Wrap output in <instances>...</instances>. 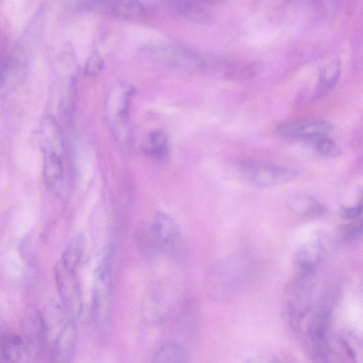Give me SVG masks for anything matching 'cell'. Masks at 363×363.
I'll return each instance as SVG.
<instances>
[{"label":"cell","instance_id":"484cf974","mask_svg":"<svg viewBox=\"0 0 363 363\" xmlns=\"http://www.w3.org/2000/svg\"><path fill=\"white\" fill-rule=\"evenodd\" d=\"M104 60L98 52L92 53L88 58L85 66V74L89 77H96L102 70Z\"/></svg>","mask_w":363,"mask_h":363},{"label":"cell","instance_id":"3957f363","mask_svg":"<svg viewBox=\"0 0 363 363\" xmlns=\"http://www.w3.org/2000/svg\"><path fill=\"white\" fill-rule=\"evenodd\" d=\"M316 285L313 269L301 272L289 284L286 301L287 313L291 324L298 328L310 311Z\"/></svg>","mask_w":363,"mask_h":363},{"label":"cell","instance_id":"603a6c76","mask_svg":"<svg viewBox=\"0 0 363 363\" xmlns=\"http://www.w3.org/2000/svg\"><path fill=\"white\" fill-rule=\"evenodd\" d=\"M199 308L196 303L191 302L184 308L178 320L179 331L191 333L199 321Z\"/></svg>","mask_w":363,"mask_h":363},{"label":"cell","instance_id":"2e32d148","mask_svg":"<svg viewBox=\"0 0 363 363\" xmlns=\"http://www.w3.org/2000/svg\"><path fill=\"white\" fill-rule=\"evenodd\" d=\"M86 247V238L83 233H77L65 249L60 262L67 269L77 272Z\"/></svg>","mask_w":363,"mask_h":363},{"label":"cell","instance_id":"30bf717a","mask_svg":"<svg viewBox=\"0 0 363 363\" xmlns=\"http://www.w3.org/2000/svg\"><path fill=\"white\" fill-rule=\"evenodd\" d=\"M332 130L333 125L328 121L303 119L282 123L277 128V133L283 138L315 139L326 135Z\"/></svg>","mask_w":363,"mask_h":363},{"label":"cell","instance_id":"9a60e30c","mask_svg":"<svg viewBox=\"0 0 363 363\" xmlns=\"http://www.w3.org/2000/svg\"><path fill=\"white\" fill-rule=\"evenodd\" d=\"M290 210L295 214L301 217H317L324 215L326 207L309 196H294L287 201Z\"/></svg>","mask_w":363,"mask_h":363},{"label":"cell","instance_id":"d6986e66","mask_svg":"<svg viewBox=\"0 0 363 363\" xmlns=\"http://www.w3.org/2000/svg\"><path fill=\"white\" fill-rule=\"evenodd\" d=\"M187 354L184 347L174 341L162 344L154 356V362L160 363H177L186 361Z\"/></svg>","mask_w":363,"mask_h":363},{"label":"cell","instance_id":"f1b7e54d","mask_svg":"<svg viewBox=\"0 0 363 363\" xmlns=\"http://www.w3.org/2000/svg\"><path fill=\"white\" fill-rule=\"evenodd\" d=\"M341 344L345 350V351L347 352V355L352 359L355 358V352L352 350V347L350 345V344L345 340H341Z\"/></svg>","mask_w":363,"mask_h":363},{"label":"cell","instance_id":"ba28073f","mask_svg":"<svg viewBox=\"0 0 363 363\" xmlns=\"http://www.w3.org/2000/svg\"><path fill=\"white\" fill-rule=\"evenodd\" d=\"M21 325L28 355H40L47 339L46 324L43 315L35 307H28L23 315Z\"/></svg>","mask_w":363,"mask_h":363},{"label":"cell","instance_id":"5bb4252c","mask_svg":"<svg viewBox=\"0 0 363 363\" xmlns=\"http://www.w3.org/2000/svg\"><path fill=\"white\" fill-rule=\"evenodd\" d=\"M27 354L22 337L12 333L0 334V362H16Z\"/></svg>","mask_w":363,"mask_h":363},{"label":"cell","instance_id":"7a4b0ae2","mask_svg":"<svg viewBox=\"0 0 363 363\" xmlns=\"http://www.w3.org/2000/svg\"><path fill=\"white\" fill-rule=\"evenodd\" d=\"M113 261V247L107 245L101 252L94 273L91 314L98 326L104 325L109 315Z\"/></svg>","mask_w":363,"mask_h":363},{"label":"cell","instance_id":"d4e9b609","mask_svg":"<svg viewBox=\"0 0 363 363\" xmlns=\"http://www.w3.org/2000/svg\"><path fill=\"white\" fill-rule=\"evenodd\" d=\"M315 149L321 155L336 157L341 154V150L336 143L326 135L315 138Z\"/></svg>","mask_w":363,"mask_h":363},{"label":"cell","instance_id":"44dd1931","mask_svg":"<svg viewBox=\"0 0 363 363\" xmlns=\"http://www.w3.org/2000/svg\"><path fill=\"white\" fill-rule=\"evenodd\" d=\"M135 238L138 250L145 257H150L160 250L151 225H140Z\"/></svg>","mask_w":363,"mask_h":363},{"label":"cell","instance_id":"5b68a950","mask_svg":"<svg viewBox=\"0 0 363 363\" xmlns=\"http://www.w3.org/2000/svg\"><path fill=\"white\" fill-rule=\"evenodd\" d=\"M239 168L251 183L260 187L281 184L296 177V172L291 169L255 161L240 162Z\"/></svg>","mask_w":363,"mask_h":363},{"label":"cell","instance_id":"4fadbf2b","mask_svg":"<svg viewBox=\"0 0 363 363\" xmlns=\"http://www.w3.org/2000/svg\"><path fill=\"white\" fill-rule=\"evenodd\" d=\"M167 2L176 13L193 22L202 24L211 22L203 4L198 0H167Z\"/></svg>","mask_w":363,"mask_h":363},{"label":"cell","instance_id":"4316f807","mask_svg":"<svg viewBox=\"0 0 363 363\" xmlns=\"http://www.w3.org/2000/svg\"><path fill=\"white\" fill-rule=\"evenodd\" d=\"M362 211L361 203L354 206H341L338 211V215L344 219H354L360 216Z\"/></svg>","mask_w":363,"mask_h":363},{"label":"cell","instance_id":"7c38bea8","mask_svg":"<svg viewBox=\"0 0 363 363\" xmlns=\"http://www.w3.org/2000/svg\"><path fill=\"white\" fill-rule=\"evenodd\" d=\"M77 327L74 319H69L65 325L55 342L52 351V361L67 363L71 361L76 347Z\"/></svg>","mask_w":363,"mask_h":363},{"label":"cell","instance_id":"6da1fadb","mask_svg":"<svg viewBox=\"0 0 363 363\" xmlns=\"http://www.w3.org/2000/svg\"><path fill=\"white\" fill-rule=\"evenodd\" d=\"M245 254L220 259L212 264L206 277V289L215 301H227L238 294L250 277V263Z\"/></svg>","mask_w":363,"mask_h":363},{"label":"cell","instance_id":"cb8c5ba5","mask_svg":"<svg viewBox=\"0 0 363 363\" xmlns=\"http://www.w3.org/2000/svg\"><path fill=\"white\" fill-rule=\"evenodd\" d=\"M362 232V223L359 220L340 225L336 230V238L340 243L347 245L356 240Z\"/></svg>","mask_w":363,"mask_h":363},{"label":"cell","instance_id":"e0dca14e","mask_svg":"<svg viewBox=\"0 0 363 363\" xmlns=\"http://www.w3.org/2000/svg\"><path fill=\"white\" fill-rule=\"evenodd\" d=\"M325 256V247L318 240H313L303 244L296 254V262L304 269H313Z\"/></svg>","mask_w":363,"mask_h":363},{"label":"cell","instance_id":"8fae6325","mask_svg":"<svg viewBox=\"0 0 363 363\" xmlns=\"http://www.w3.org/2000/svg\"><path fill=\"white\" fill-rule=\"evenodd\" d=\"M44 157L43 178L48 189L57 194L63 181V166L59 152L60 145L42 144Z\"/></svg>","mask_w":363,"mask_h":363},{"label":"cell","instance_id":"277c9868","mask_svg":"<svg viewBox=\"0 0 363 363\" xmlns=\"http://www.w3.org/2000/svg\"><path fill=\"white\" fill-rule=\"evenodd\" d=\"M158 247L174 258H181L185 254V244L179 227L166 213L159 211L151 224Z\"/></svg>","mask_w":363,"mask_h":363},{"label":"cell","instance_id":"ac0fdd59","mask_svg":"<svg viewBox=\"0 0 363 363\" xmlns=\"http://www.w3.org/2000/svg\"><path fill=\"white\" fill-rule=\"evenodd\" d=\"M110 11L119 20L134 21L142 17L145 9L139 0H112Z\"/></svg>","mask_w":363,"mask_h":363},{"label":"cell","instance_id":"9c48e42d","mask_svg":"<svg viewBox=\"0 0 363 363\" xmlns=\"http://www.w3.org/2000/svg\"><path fill=\"white\" fill-rule=\"evenodd\" d=\"M170 301L167 289L160 282L152 284L145 291L141 304V313L149 323L162 322L167 316Z\"/></svg>","mask_w":363,"mask_h":363},{"label":"cell","instance_id":"52a82bcc","mask_svg":"<svg viewBox=\"0 0 363 363\" xmlns=\"http://www.w3.org/2000/svg\"><path fill=\"white\" fill-rule=\"evenodd\" d=\"M55 276L61 300L72 318L74 319L82 308L81 291L76 272L67 269L59 261L55 267Z\"/></svg>","mask_w":363,"mask_h":363},{"label":"cell","instance_id":"ffe728a7","mask_svg":"<svg viewBox=\"0 0 363 363\" xmlns=\"http://www.w3.org/2000/svg\"><path fill=\"white\" fill-rule=\"evenodd\" d=\"M154 54L165 60L173 62L172 63L186 64L193 61H197L198 59L195 54L189 50L182 47L169 45L158 47L152 50Z\"/></svg>","mask_w":363,"mask_h":363},{"label":"cell","instance_id":"7402d4cb","mask_svg":"<svg viewBox=\"0 0 363 363\" xmlns=\"http://www.w3.org/2000/svg\"><path fill=\"white\" fill-rule=\"evenodd\" d=\"M167 138L162 130L150 132L146 138L144 151L146 154L155 157H162L167 152Z\"/></svg>","mask_w":363,"mask_h":363},{"label":"cell","instance_id":"8992f818","mask_svg":"<svg viewBox=\"0 0 363 363\" xmlns=\"http://www.w3.org/2000/svg\"><path fill=\"white\" fill-rule=\"evenodd\" d=\"M329 313L326 306H319L314 312L307 328L309 352L315 362H329L332 354L326 335Z\"/></svg>","mask_w":363,"mask_h":363},{"label":"cell","instance_id":"83f0119b","mask_svg":"<svg viewBox=\"0 0 363 363\" xmlns=\"http://www.w3.org/2000/svg\"><path fill=\"white\" fill-rule=\"evenodd\" d=\"M108 0H78L79 6L85 9L101 4Z\"/></svg>","mask_w":363,"mask_h":363},{"label":"cell","instance_id":"f546056e","mask_svg":"<svg viewBox=\"0 0 363 363\" xmlns=\"http://www.w3.org/2000/svg\"><path fill=\"white\" fill-rule=\"evenodd\" d=\"M203 4L216 5L222 4L225 0H198Z\"/></svg>","mask_w":363,"mask_h":363}]
</instances>
